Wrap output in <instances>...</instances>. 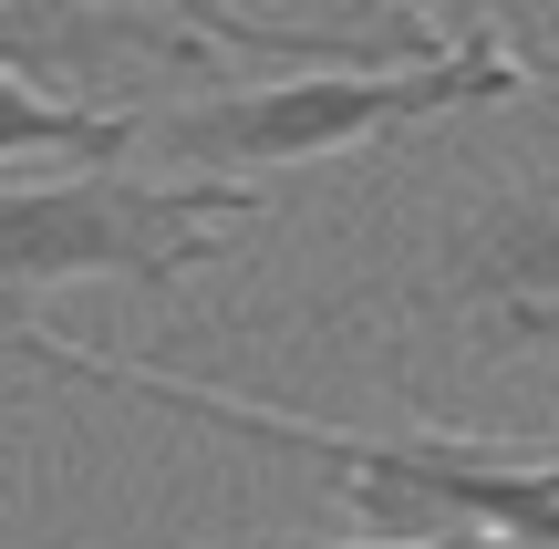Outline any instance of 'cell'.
Returning a JSON list of instances; mask_svg holds the SVG:
<instances>
[{
	"label": "cell",
	"instance_id": "6da1fadb",
	"mask_svg": "<svg viewBox=\"0 0 559 549\" xmlns=\"http://www.w3.org/2000/svg\"><path fill=\"white\" fill-rule=\"evenodd\" d=\"M0 353L32 363V373H52V384L124 394V405L218 426V435H239V446L311 456V467H332L342 509L373 518L362 539H519V549H559V456L445 435V426H404V435L311 426V415L249 405V394H228V384H187V373L124 363V353H83V343H62L52 322H32V311H0Z\"/></svg>",
	"mask_w": 559,
	"mask_h": 549
},
{
	"label": "cell",
	"instance_id": "7a4b0ae2",
	"mask_svg": "<svg viewBox=\"0 0 559 549\" xmlns=\"http://www.w3.org/2000/svg\"><path fill=\"white\" fill-rule=\"evenodd\" d=\"M519 94H539L519 41L498 21H456V41L436 62H404V73H260V83L156 104L145 145L166 166H187V177L260 187L280 166H332V156H362V145L404 135V124L466 115V104H519Z\"/></svg>",
	"mask_w": 559,
	"mask_h": 549
},
{
	"label": "cell",
	"instance_id": "3957f363",
	"mask_svg": "<svg viewBox=\"0 0 559 549\" xmlns=\"http://www.w3.org/2000/svg\"><path fill=\"white\" fill-rule=\"evenodd\" d=\"M260 218V187L218 177H41L0 187V290H62V281H124L145 301L187 281V270L228 260V239Z\"/></svg>",
	"mask_w": 559,
	"mask_h": 549
},
{
	"label": "cell",
	"instance_id": "277c9868",
	"mask_svg": "<svg viewBox=\"0 0 559 549\" xmlns=\"http://www.w3.org/2000/svg\"><path fill=\"white\" fill-rule=\"evenodd\" d=\"M394 301L456 373L559 363V187H487L436 218Z\"/></svg>",
	"mask_w": 559,
	"mask_h": 549
},
{
	"label": "cell",
	"instance_id": "5b68a950",
	"mask_svg": "<svg viewBox=\"0 0 559 549\" xmlns=\"http://www.w3.org/2000/svg\"><path fill=\"white\" fill-rule=\"evenodd\" d=\"M145 145V115H104V104H62L41 94V83L0 73V166H73V177H94V166H124Z\"/></svg>",
	"mask_w": 559,
	"mask_h": 549
},
{
	"label": "cell",
	"instance_id": "8992f818",
	"mask_svg": "<svg viewBox=\"0 0 559 549\" xmlns=\"http://www.w3.org/2000/svg\"><path fill=\"white\" fill-rule=\"evenodd\" d=\"M218 549H519V539H218Z\"/></svg>",
	"mask_w": 559,
	"mask_h": 549
}]
</instances>
